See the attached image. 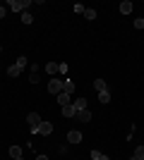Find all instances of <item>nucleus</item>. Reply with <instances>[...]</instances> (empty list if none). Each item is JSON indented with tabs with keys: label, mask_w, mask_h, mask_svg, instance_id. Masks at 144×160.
I'll return each mask as SVG.
<instances>
[{
	"label": "nucleus",
	"mask_w": 144,
	"mask_h": 160,
	"mask_svg": "<svg viewBox=\"0 0 144 160\" xmlns=\"http://www.w3.org/2000/svg\"><path fill=\"white\" fill-rule=\"evenodd\" d=\"M24 67H27V58H24V55H19V58H17V62H14V65H10L7 74H10L12 79H17V77L22 74V69H24Z\"/></svg>",
	"instance_id": "1"
},
{
	"label": "nucleus",
	"mask_w": 144,
	"mask_h": 160,
	"mask_svg": "<svg viewBox=\"0 0 144 160\" xmlns=\"http://www.w3.org/2000/svg\"><path fill=\"white\" fill-rule=\"evenodd\" d=\"M31 5V2H29V0H10V2H7V7H10V10H12V12H24V10H27V7Z\"/></svg>",
	"instance_id": "2"
},
{
	"label": "nucleus",
	"mask_w": 144,
	"mask_h": 160,
	"mask_svg": "<svg viewBox=\"0 0 144 160\" xmlns=\"http://www.w3.org/2000/svg\"><path fill=\"white\" fill-rule=\"evenodd\" d=\"M27 122H29V129H31V134H36V129H39V124H41V115L39 112H29L27 115Z\"/></svg>",
	"instance_id": "3"
},
{
	"label": "nucleus",
	"mask_w": 144,
	"mask_h": 160,
	"mask_svg": "<svg viewBox=\"0 0 144 160\" xmlns=\"http://www.w3.org/2000/svg\"><path fill=\"white\" fill-rule=\"evenodd\" d=\"M48 93H53V96L62 93V81L58 79V77H51V81H48Z\"/></svg>",
	"instance_id": "4"
},
{
	"label": "nucleus",
	"mask_w": 144,
	"mask_h": 160,
	"mask_svg": "<svg viewBox=\"0 0 144 160\" xmlns=\"http://www.w3.org/2000/svg\"><path fill=\"white\" fill-rule=\"evenodd\" d=\"M67 141L70 143H82V132H79V129H70L67 132Z\"/></svg>",
	"instance_id": "5"
},
{
	"label": "nucleus",
	"mask_w": 144,
	"mask_h": 160,
	"mask_svg": "<svg viewBox=\"0 0 144 160\" xmlns=\"http://www.w3.org/2000/svg\"><path fill=\"white\" fill-rule=\"evenodd\" d=\"M36 134H41V136L53 134V124H51V122H41V124H39V129H36Z\"/></svg>",
	"instance_id": "6"
},
{
	"label": "nucleus",
	"mask_w": 144,
	"mask_h": 160,
	"mask_svg": "<svg viewBox=\"0 0 144 160\" xmlns=\"http://www.w3.org/2000/svg\"><path fill=\"white\" fill-rule=\"evenodd\" d=\"M10 158H12V160H19L22 158V146H17V143L10 146Z\"/></svg>",
	"instance_id": "7"
},
{
	"label": "nucleus",
	"mask_w": 144,
	"mask_h": 160,
	"mask_svg": "<svg viewBox=\"0 0 144 160\" xmlns=\"http://www.w3.org/2000/svg\"><path fill=\"white\" fill-rule=\"evenodd\" d=\"M72 105H75V110L79 112V110H87V105H89V100H87V98H77L75 103H72Z\"/></svg>",
	"instance_id": "8"
},
{
	"label": "nucleus",
	"mask_w": 144,
	"mask_h": 160,
	"mask_svg": "<svg viewBox=\"0 0 144 160\" xmlns=\"http://www.w3.org/2000/svg\"><path fill=\"white\" fill-rule=\"evenodd\" d=\"M132 10H135V5H132L130 0H123V2H120V12L123 14H130Z\"/></svg>",
	"instance_id": "9"
},
{
	"label": "nucleus",
	"mask_w": 144,
	"mask_h": 160,
	"mask_svg": "<svg viewBox=\"0 0 144 160\" xmlns=\"http://www.w3.org/2000/svg\"><path fill=\"white\" fill-rule=\"evenodd\" d=\"M62 117H77L75 105H62Z\"/></svg>",
	"instance_id": "10"
},
{
	"label": "nucleus",
	"mask_w": 144,
	"mask_h": 160,
	"mask_svg": "<svg viewBox=\"0 0 144 160\" xmlns=\"http://www.w3.org/2000/svg\"><path fill=\"white\" fill-rule=\"evenodd\" d=\"M77 120L79 122H91V110H79V112H77Z\"/></svg>",
	"instance_id": "11"
},
{
	"label": "nucleus",
	"mask_w": 144,
	"mask_h": 160,
	"mask_svg": "<svg viewBox=\"0 0 144 160\" xmlns=\"http://www.w3.org/2000/svg\"><path fill=\"white\" fill-rule=\"evenodd\" d=\"M62 91L72 96V91H75V84H72V79H65V81H62Z\"/></svg>",
	"instance_id": "12"
},
{
	"label": "nucleus",
	"mask_w": 144,
	"mask_h": 160,
	"mask_svg": "<svg viewBox=\"0 0 144 160\" xmlns=\"http://www.w3.org/2000/svg\"><path fill=\"white\" fill-rule=\"evenodd\" d=\"M55 98H58V103H60V105H70V93H65V91H62V93H58Z\"/></svg>",
	"instance_id": "13"
},
{
	"label": "nucleus",
	"mask_w": 144,
	"mask_h": 160,
	"mask_svg": "<svg viewBox=\"0 0 144 160\" xmlns=\"http://www.w3.org/2000/svg\"><path fill=\"white\" fill-rule=\"evenodd\" d=\"M84 17H87L89 22H94L96 17H99V12H96V10H91V7H87V10H84Z\"/></svg>",
	"instance_id": "14"
},
{
	"label": "nucleus",
	"mask_w": 144,
	"mask_h": 160,
	"mask_svg": "<svg viewBox=\"0 0 144 160\" xmlns=\"http://www.w3.org/2000/svg\"><path fill=\"white\" fill-rule=\"evenodd\" d=\"M46 72L51 74V77H55V74H58V62H48V65H46Z\"/></svg>",
	"instance_id": "15"
},
{
	"label": "nucleus",
	"mask_w": 144,
	"mask_h": 160,
	"mask_svg": "<svg viewBox=\"0 0 144 160\" xmlns=\"http://www.w3.org/2000/svg\"><path fill=\"white\" fill-rule=\"evenodd\" d=\"M94 88L99 91V93H101V91H108V88H106V81H103V79H96V81H94Z\"/></svg>",
	"instance_id": "16"
},
{
	"label": "nucleus",
	"mask_w": 144,
	"mask_h": 160,
	"mask_svg": "<svg viewBox=\"0 0 144 160\" xmlns=\"http://www.w3.org/2000/svg\"><path fill=\"white\" fill-rule=\"evenodd\" d=\"M99 103H110V91H101L99 93Z\"/></svg>",
	"instance_id": "17"
},
{
	"label": "nucleus",
	"mask_w": 144,
	"mask_h": 160,
	"mask_svg": "<svg viewBox=\"0 0 144 160\" xmlns=\"http://www.w3.org/2000/svg\"><path fill=\"white\" fill-rule=\"evenodd\" d=\"M135 160H144V146H137L135 148V155H132Z\"/></svg>",
	"instance_id": "18"
},
{
	"label": "nucleus",
	"mask_w": 144,
	"mask_h": 160,
	"mask_svg": "<svg viewBox=\"0 0 144 160\" xmlns=\"http://www.w3.org/2000/svg\"><path fill=\"white\" fill-rule=\"evenodd\" d=\"M31 22H34L31 14H29V12H22V24H31Z\"/></svg>",
	"instance_id": "19"
},
{
	"label": "nucleus",
	"mask_w": 144,
	"mask_h": 160,
	"mask_svg": "<svg viewBox=\"0 0 144 160\" xmlns=\"http://www.w3.org/2000/svg\"><path fill=\"white\" fill-rule=\"evenodd\" d=\"M72 10H75L77 14H84V10H87V7H84L82 2H77V5H72Z\"/></svg>",
	"instance_id": "20"
},
{
	"label": "nucleus",
	"mask_w": 144,
	"mask_h": 160,
	"mask_svg": "<svg viewBox=\"0 0 144 160\" xmlns=\"http://www.w3.org/2000/svg\"><path fill=\"white\" fill-rule=\"evenodd\" d=\"M135 29H142L144 31V17H139V19H135V24H132Z\"/></svg>",
	"instance_id": "21"
},
{
	"label": "nucleus",
	"mask_w": 144,
	"mask_h": 160,
	"mask_svg": "<svg viewBox=\"0 0 144 160\" xmlns=\"http://www.w3.org/2000/svg\"><path fill=\"white\" fill-rule=\"evenodd\" d=\"M58 74H67V65L65 62H58Z\"/></svg>",
	"instance_id": "22"
},
{
	"label": "nucleus",
	"mask_w": 144,
	"mask_h": 160,
	"mask_svg": "<svg viewBox=\"0 0 144 160\" xmlns=\"http://www.w3.org/2000/svg\"><path fill=\"white\" fill-rule=\"evenodd\" d=\"M101 158H103L101 151H91V160H101Z\"/></svg>",
	"instance_id": "23"
},
{
	"label": "nucleus",
	"mask_w": 144,
	"mask_h": 160,
	"mask_svg": "<svg viewBox=\"0 0 144 160\" xmlns=\"http://www.w3.org/2000/svg\"><path fill=\"white\" fill-rule=\"evenodd\" d=\"M5 14H7V10H5V7H3V5H0V19H3Z\"/></svg>",
	"instance_id": "24"
},
{
	"label": "nucleus",
	"mask_w": 144,
	"mask_h": 160,
	"mask_svg": "<svg viewBox=\"0 0 144 160\" xmlns=\"http://www.w3.org/2000/svg\"><path fill=\"white\" fill-rule=\"evenodd\" d=\"M36 160H48V155H36Z\"/></svg>",
	"instance_id": "25"
},
{
	"label": "nucleus",
	"mask_w": 144,
	"mask_h": 160,
	"mask_svg": "<svg viewBox=\"0 0 144 160\" xmlns=\"http://www.w3.org/2000/svg\"><path fill=\"white\" fill-rule=\"evenodd\" d=\"M101 160H110V158H108V155H103V158H101Z\"/></svg>",
	"instance_id": "26"
},
{
	"label": "nucleus",
	"mask_w": 144,
	"mask_h": 160,
	"mask_svg": "<svg viewBox=\"0 0 144 160\" xmlns=\"http://www.w3.org/2000/svg\"><path fill=\"white\" fill-rule=\"evenodd\" d=\"M0 53H3V46H0Z\"/></svg>",
	"instance_id": "27"
},
{
	"label": "nucleus",
	"mask_w": 144,
	"mask_h": 160,
	"mask_svg": "<svg viewBox=\"0 0 144 160\" xmlns=\"http://www.w3.org/2000/svg\"><path fill=\"white\" fill-rule=\"evenodd\" d=\"M130 160H135V158H130Z\"/></svg>",
	"instance_id": "28"
}]
</instances>
